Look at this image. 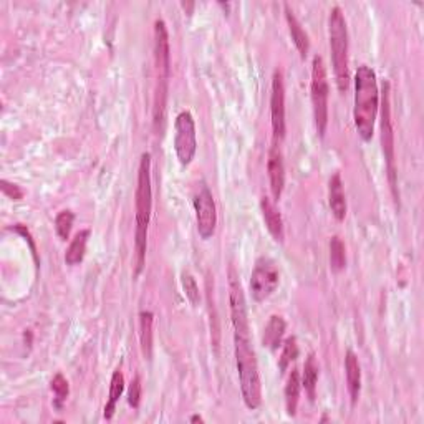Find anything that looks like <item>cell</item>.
<instances>
[{"label": "cell", "mask_w": 424, "mask_h": 424, "mask_svg": "<svg viewBox=\"0 0 424 424\" xmlns=\"http://www.w3.org/2000/svg\"><path fill=\"white\" fill-rule=\"evenodd\" d=\"M378 108H380V92L375 70L368 65L358 67L355 75V107L353 118L355 126L363 141H370L375 131Z\"/></svg>", "instance_id": "1"}, {"label": "cell", "mask_w": 424, "mask_h": 424, "mask_svg": "<svg viewBox=\"0 0 424 424\" xmlns=\"http://www.w3.org/2000/svg\"><path fill=\"white\" fill-rule=\"evenodd\" d=\"M153 192H151V156L144 153L139 161L136 186V231H134V273L139 276L146 261L148 226L151 219Z\"/></svg>", "instance_id": "2"}, {"label": "cell", "mask_w": 424, "mask_h": 424, "mask_svg": "<svg viewBox=\"0 0 424 424\" xmlns=\"http://www.w3.org/2000/svg\"><path fill=\"white\" fill-rule=\"evenodd\" d=\"M234 347H236V363L244 403L249 410H257L262 403V388L261 378H259L256 352L251 345V338L234 337Z\"/></svg>", "instance_id": "3"}, {"label": "cell", "mask_w": 424, "mask_h": 424, "mask_svg": "<svg viewBox=\"0 0 424 424\" xmlns=\"http://www.w3.org/2000/svg\"><path fill=\"white\" fill-rule=\"evenodd\" d=\"M328 33H330V50L332 63L335 72L338 89L345 93L350 85V73H348V30L347 20L340 7H333L328 18Z\"/></svg>", "instance_id": "4"}, {"label": "cell", "mask_w": 424, "mask_h": 424, "mask_svg": "<svg viewBox=\"0 0 424 424\" xmlns=\"http://www.w3.org/2000/svg\"><path fill=\"white\" fill-rule=\"evenodd\" d=\"M312 104L317 131L323 136L328 124V80L325 63L320 55H315L312 63Z\"/></svg>", "instance_id": "5"}, {"label": "cell", "mask_w": 424, "mask_h": 424, "mask_svg": "<svg viewBox=\"0 0 424 424\" xmlns=\"http://www.w3.org/2000/svg\"><path fill=\"white\" fill-rule=\"evenodd\" d=\"M381 141L383 153H385L388 178L393 189V194L398 199L396 191V164H395V133H393V119H391V104H390V83H383V102H381Z\"/></svg>", "instance_id": "6"}, {"label": "cell", "mask_w": 424, "mask_h": 424, "mask_svg": "<svg viewBox=\"0 0 424 424\" xmlns=\"http://www.w3.org/2000/svg\"><path fill=\"white\" fill-rule=\"evenodd\" d=\"M174 149L176 156L183 166L191 164L197 149L196 138V123H194L192 114L189 112H181L178 114L176 123H174Z\"/></svg>", "instance_id": "7"}, {"label": "cell", "mask_w": 424, "mask_h": 424, "mask_svg": "<svg viewBox=\"0 0 424 424\" xmlns=\"http://www.w3.org/2000/svg\"><path fill=\"white\" fill-rule=\"evenodd\" d=\"M229 303H231L234 337L251 338L246 297H244L241 282H239V276L234 271V267L229 268Z\"/></svg>", "instance_id": "8"}, {"label": "cell", "mask_w": 424, "mask_h": 424, "mask_svg": "<svg viewBox=\"0 0 424 424\" xmlns=\"http://www.w3.org/2000/svg\"><path fill=\"white\" fill-rule=\"evenodd\" d=\"M281 273L271 259H259L251 277V292L254 300L263 302L276 292Z\"/></svg>", "instance_id": "9"}, {"label": "cell", "mask_w": 424, "mask_h": 424, "mask_svg": "<svg viewBox=\"0 0 424 424\" xmlns=\"http://www.w3.org/2000/svg\"><path fill=\"white\" fill-rule=\"evenodd\" d=\"M154 62H156V83L169 85L171 77V47L164 20L154 23Z\"/></svg>", "instance_id": "10"}, {"label": "cell", "mask_w": 424, "mask_h": 424, "mask_svg": "<svg viewBox=\"0 0 424 424\" xmlns=\"http://www.w3.org/2000/svg\"><path fill=\"white\" fill-rule=\"evenodd\" d=\"M194 209H196L199 236L202 239L212 237L217 226V212L212 192L206 184H202L201 191H199L196 199H194Z\"/></svg>", "instance_id": "11"}, {"label": "cell", "mask_w": 424, "mask_h": 424, "mask_svg": "<svg viewBox=\"0 0 424 424\" xmlns=\"http://www.w3.org/2000/svg\"><path fill=\"white\" fill-rule=\"evenodd\" d=\"M271 113L273 138L282 139L286 136V87L281 70H276L272 77V94H271Z\"/></svg>", "instance_id": "12"}, {"label": "cell", "mask_w": 424, "mask_h": 424, "mask_svg": "<svg viewBox=\"0 0 424 424\" xmlns=\"http://www.w3.org/2000/svg\"><path fill=\"white\" fill-rule=\"evenodd\" d=\"M267 173L268 181H271L272 196L276 201H278L282 197L283 186H286V166H283V156L281 148L277 146V141L272 144L271 151H268Z\"/></svg>", "instance_id": "13"}, {"label": "cell", "mask_w": 424, "mask_h": 424, "mask_svg": "<svg viewBox=\"0 0 424 424\" xmlns=\"http://www.w3.org/2000/svg\"><path fill=\"white\" fill-rule=\"evenodd\" d=\"M261 207L263 214V221H266V226L268 229V232H271V236L276 239L277 242H283L286 231H283V221L277 206L272 202V199H268L266 196L261 199Z\"/></svg>", "instance_id": "14"}, {"label": "cell", "mask_w": 424, "mask_h": 424, "mask_svg": "<svg viewBox=\"0 0 424 424\" xmlns=\"http://www.w3.org/2000/svg\"><path fill=\"white\" fill-rule=\"evenodd\" d=\"M328 202H330V209L338 221H343L347 216V199L345 192H343V183L340 174L335 173L328 184Z\"/></svg>", "instance_id": "15"}, {"label": "cell", "mask_w": 424, "mask_h": 424, "mask_svg": "<svg viewBox=\"0 0 424 424\" xmlns=\"http://www.w3.org/2000/svg\"><path fill=\"white\" fill-rule=\"evenodd\" d=\"M345 373H347L348 391H350L352 403L355 405V403L358 401V396H360V390H362V371H360V363H358V358L352 350L347 352Z\"/></svg>", "instance_id": "16"}, {"label": "cell", "mask_w": 424, "mask_h": 424, "mask_svg": "<svg viewBox=\"0 0 424 424\" xmlns=\"http://www.w3.org/2000/svg\"><path fill=\"white\" fill-rule=\"evenodd\" d=\"M283 9H286V18H287L288 30H290L293 43H295V47L298 50V53H300V57L305 58L307 53H308V48H310L308 35L305 33V30L302 28V23L298 22V18L295 17V15H293L290 5L286 4V5H283Z\"/></svg>", "instance_id": "17"}, {"label": "cell", "mask_w": 424, "mask_h": 424, "mask_svg": "<svg viewBox=\"0 0 424 424\" xmlns=\"http://www.w3.org/2000/svg\"><path fill=\"white\" fill-rule=\"evenodd\" d=\"M153 322L154 317L151 312L139 313V342H141V352L146 360H151L153 355Z\"/></svg>", "instance_id": "18"}, {"label": "cell", "mask_w": 424, "mask_h": 424, "mask_svg": "<svg viewBox=\"0 0 424 424\" xmlns=\"http://www.w3.org/2000/svg\"><path fill=\"white\" fill-rule=\"evenodd\" d=\"M287 323L282 317L272 315L268 320L266 330H263V345L271 348V350H277L281 347L283 333H286Z\"/></svg>", "instance_id": "19"}, {"label": "cell", "mask_w": 424, "mask_h": 424, "mask_svg": "<svg viewBox=\"0 0 424 424\" xmlns=\"http://www.w3.org/2000/svg\"><path fill=\"white\" fill-rule=\"evenodd\" d=\"M300 388H302L300 373L293 368V370L290 371V375H288V380L286 385V408H287L288 416H295L297 406H298V398H300Z\"/></svg>", "instance_id": "20"}, {"label": "cell", "mask_w": 424, "mask_h": 424, "mask_svg": "<svg viewBox=\"0 0 424 424\" xmlns=\"http://www.w3.org/2000/svg\"><path fill=\"white\" fill-rule=\"evenodd\" d=\"M89 231H80L77 236L73 237V241L70 242L67 249V254H65V262L67 266H77L83 261L85 252H87V244H88Z\"/></svg>", "instance_id": "21"}, {"label": "cell", "mask_w": 424, "mask_h": 424, "mask_svg": "<svg viewBox=\"0 0 424 424\" xmlns=\"http://www.w3.org/2000/svg\"><path fill=\"white\" fill-rule=\"evenodd\" d=\"M317 381H318V365L315 360V355L310 353L307 358L305 365H303V376H302V386L305 388L310 401H315L317 395Z\"/></svg>", "instance_id": "22"}, {"label": "cell", "mask_w": 424, "mask_h": 424, "mask_svg": "<svg viewBox=\"0 0 424 424\" xmlns=\"http://www.w3.org/2000/svg\"><path fill=\"white\" fill-rule=\"evenodd\" d=\"M124 391V376L123 373L116 370L112 376V385H109V398L107 406H104V418L107 420H112L114 415V410H116V403L119 398H121Z\"/></svg>", "instance_id": "23"}, {"label": "cell", "mask_w": 424, "mask_h": 424, "mask_svg": "<svg viewBox=\"0 0 424 424\" xmlns=\"http://www.w3.org/2000/svg\"><path fill=\"white\" fill-rule=\"evenodd\" d=\"M330 266L333 272H340L347 266L345 244L338 236H333L330 241Z\"/></svg>", "instance_id": "24"}, {"label": "cell", "mask_w": 424, "mask_h": 424, "mask_svg": "<svg viewBox=\"0 0 424 424\" xmlns=\"http://www.w3.org/2000/svg\"><path fill=\"white\" fill-rule=\"evenodd\" d=\"M52 391H53V395H55V406H57L58 410H62L63 403L67 401L68 393H70L68 381H67V378H65L62 375V373H57V375L53 376V380H52Z\"/></svg>", "instance_id": "25"}, {"label": "cell", "mask_w": 424, "mask_h": 424, "mask_svg": "<svg viewBox=\"0 0 424 424\" xmlns=\"http://www.w3.org/2000/svg\"><path fill=\"white\" fill-rule=\"evenodd\" d=\"M298 357V347L295 338H287L286 343H283V350L281 355V362H278V368H281L282 373L287 371V368L292 365V362H295Z\"/></svg>", "instance_id": "26"}, {"label": "cell", "mask_w": 424, "mask_h": 424, "mask_svg": "<svg viewBox=\"0 0 424 424\" xmlns=\"http://www.w3.org/2000/svg\"><path fill=\"white\" fill-rule=\"evenodd\" d=\"M73 221H75V216L72 211H62L55 219V231H57L58 237L62 239V241H67L70 237V232H72V227H73Z\"/></svg>", "instance_id": "27"}, {"label": "cell", "mask_w": 424, "mask_h": 424, "mask_svg": "<svg viewBox=\"0 0 424 424\" xmlns=\"http://www.w3.org/2000/svg\"><path fill=\"white\" fill-rule=\"evenodd\" d=\"M181 283H183L184 293H186V297L189 298V302H191L192 305L196 307L197 303H199V300H201V295H199V287H197L196 278H194L189 272H183Z\"/></svg>", "instance_id": "28"}, {"label": "cell", "mask_w": 424, "mask_h": 424, "mask_svg": "<svg viewBox=\"0 0 424 424\" xmlns=\"http://www.w3.org/2000/svg\"><path fill=\"white\" fill-rule=\"evenodd\" d=\"M139 400H141V383H139V378L136 376L131 381V385H129V390H128L129 406L138 408L139 406Z\"/></svg>", "instance_id": "29"}, {"label": "cell", "mask_w": 424, "mask_h": 424, "mask_svg": "<svg viewBox=\"0 0 424 424\" xmlns=\"http://www.w3.org/2000/svg\"><path fill=\"white\" fill-rule=\"evenodd\" d=\"M2 191L5 196H9L10 199H13V201H20V199L23 197V192L20 191L18 186H15V184H10L4 179L2 181Z\"/></svg>", "instance_id": "30"}, {"label": "cell", "mask_w": 424, "mask_h": 424, "mask_svg": "<svg viewBox=\"0 0 424 424\" xmlns=\"http://www.w3.org/2000/svg\"><path fill=\"white\" fill-rule=\"evenodd\" d=\"M189 421H191V423H202L204 420H202V418H201V416L194 415V416H192V418H191V420H189Z\"/></svg>", "instance_id": "31"}]
</instances>
